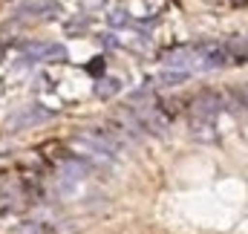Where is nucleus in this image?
<instances>
[{
  "label": "nucleus",
  "mask_w": 248,
  "mask_h": 234,
  "mask_svg": "<svg viewBox=\"0 0 248 234\" xmlns=\"http://www.w3.org/2000/svg\"><path fill=\"white\" fill-rule=\"evenodd\" d=\"M127 23H130V15H127V12H113V15H110V26H113V29L127 26Z\"/></svg>",
  "instance_id": "nucleus-10"
},
{
  "label": "nucleus",
  "mask_w": 248,
  "mask_h": 234,
  "mask_svg": "<svg viewBox=\"0 0 248 234\" xmlns=\"http://www.w3.org/2000/svg\"><path fill=\"white\" fill-rule=\"evenodd\" d=\"M228 58H231L228 50L219 47V44H208V47L199 50V67H202V69H219V67L228 64Z\"/></svg>",
  "instance_id": "nucleus-3"
},
{
  "label": "nucleus",
  "mask_w": 248,
  "mask_h": 234,
  "mask_svg": "<svg viewBox=\"0 0 248 234\" xmlns=\"http://www.w3.org/2000/svg\"><path fill=\"white\" fill-rule=\"evenodd\" d=\"M136 116L141 118L144 130H150V133H156V136H165V130H168V118L162 116L159 107H141V110H136Z\"/></svg>",
  "instance_id": "nucleus-4"
},
{
  "label": "nucleus",
  "mask_w": 248,
  "mask_h": 234,
  "mask_svg": "<svg viewBox=\"0 0 248 234\" xmlns=\"http://www.w3.org/2000/svg\"><path fill=\"white\" fill-rule=\"evenodd\" d=\"M101 41H104V44H107V47H116V38H113V35H104V38H101Z\"/></svg>",
  "instance_id": "nucleus-14"
},
{
  "label": "nucleus",
  "mask_w": 248,
  "mask_h": 234,
  "mask_svg": "<svg viewBox=\"0 0 248 234\" xmlns=\"http://www.w3.org/2000/svg\"><path fill=\"white\" fill-rule=\"evenodd\" d=\"M26 58H32V61H44V58L66 61V50H63L61 44H32V47H26Z\"/></svg>",
  "instance_id": "nucleus-5"
},
{
  "label": "nucleus",
  "mask_w": 248,
  "mask_h": 234,
  "mask_svg": "<svg viewBox=\"0 0 248 234\" xmlns=\"http://www.w3.org/2000/svg\"><path fill=\"white\" fill-rule=\"evenodd\" d=\"M20 15H44V17H55V15H61V6H58V3H49V0H35V3L20 6Z\"/></svg>",
  "instance_id": "nucleus-7"
},
{
  "label": "nucleus",
  "mask_w": 248,
  "mask_h": 234,
  "mask_svg": "<svg viewBox=\"0 0 248 234\" xmlns=\"http://www.w3.org/2000/svg\"><path fill=\"white\" fill-rule=\"evenodd\" d=\"M119 90H122L119 78H98V84H95V96L98 99H113Z\"/></svg>",
  "instance_id": "nucleus-9"
},
{
  "label": "nucleus",
  "mask_w": 248,
  "mask_h": 234,
  "mask_svg": "<svg viewBox=\"0 0 248 234\" xmlns=\"http://www.w3.org/2000/svg\"><path fill=\"white\" fill-rule=\"evenodd\" d=\"M187 78H190V72L187 69H165V72H159V84L162 87H176V84H185Z\"/></svg>",
  "instance_id": "nucleus-8"
},
{
  "label": "nucleus",
  "mask_w": 248,
  "mask_h": 234,
  "mask_svg": "<svg viewBox=\"0 0 248 234\" xmlns=\"http://www.w3.org/2000/svg\"><path fill=\"white\" fill-rule=\"evenodd\" d=\"M219 110H222V99L217 93H202L190 104V118H208V121H214Z\"/></svg>",
  "instance_id": "nucleus-2"
},
{
  "label": "nucleus",
  "mask_w": 248,
  "mask_h": 234,
  "mask_svg": "<svg viewBox=\"0 0 248 234\" xmlns=\"http://www.w3.org/2000/svg\"><path fill=\"white\" fill-rule=\"evenodd\" d=\"M87 29V20H81V23H69L66 26V32H84Z\"/></svg>",
  "instance_id": "nucleus-11"
},
{
  "label": "nucleus",
  "mask_w": 248,
  "mask_h": 234,
  "mask_svg": "<svg viewBox=\"0 0 248 234\" xmlns=\"http://www.w3.org/2000/svg\"><path fill=\"white\" fill-rule=\"evenodd\" d=\"M240 101L248 107V84H243V87H240Z\"/></svg>",
  "instance_id": "nucleus-13"
},
{
  "label": "nucleus",
  "mask_w": 248,
  "mask_h": 234,
  "mask_svg": "<svg viewBox=\"0 0 248 234\" xmlns=\"http://www.w3.org/2000/svg\"><path fill=\"white\" fill-rule=\"evenodd\" d=\"M98 69H101V72H104V61H101V58L90 61V72H98Z\"/></svg>",
  "instance_id": "nucleus-12"
},
{
  "label": "nucleus",
  "mask_w": 248,
  "mask_h": 234,
  "mask_svg": "<svg viewBox=\"0 0 248 234\" xmlns=\"http://www.w3.org/2000/svg\"><path fill=\"white\" fill-rule=\"evenodd\" d=\"M55 116V110H49V107H41V104H32V107H23V110H17L15 116L9 118V127H29V124H44V121H49V118Z\"/></svg>",
  "instance_id": "nucleus-1"
},
{
  "label": "nucleus",
  "mask_w": 248,
  "mask_h": 234,
  "mask_svg": "<svg viewBox=\"0 0 248 234\" xmlns=\"http://www.w3.org/2000/svg\"><path fill=\"white\" fill-rule=\"evenodd\" d=\"M190 136L199 142H217V127L208 118H190Z\"/></svg>",
  "instance_id": "nucleus-6"
}]
</instances>
